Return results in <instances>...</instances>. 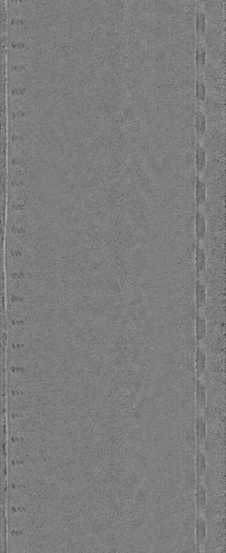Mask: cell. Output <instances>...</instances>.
<instances>
[{
  "mask_svg": "<svg viewBox=\"0 0 226 553\" xmlns=\"http://www.w3.org/2000/svg\"><path fill=\"white\" fill-rule=\"evenodd\" d=\"M201 243L196 242L195 252V268L196 277H203L206 269V255Z\"/></svg>",
  "mask_w": 226,
  "mask_h": 553,
  "instance_id": "obj_1",
  "label": "cell"
},
{
  "mask_svg": "<svg viewBox=\"0 0 226 553\" xmlns=\"http://www.w3.org/2000/svg\"><path fill=\"white\" fill-rule=\"evenodd\" d=\"M195 295L196 311H201L207 298L206 286L203 277L197 278Z\"/></svg>",
  "mask_w": 226,
  "mask_h": 553,
  "instance_id": "obj_2",
  "label": "cell"
},
{
  "mask_svg": "<svg viewBox=\"0 0 226 553\" xmlns=\"http://www.w3.org/2000/svg\"><path fill=\"white\" fill-rule=\"evenodd\" d=\"M195 226L196 242L201 243L206 235V220L201 209H197Z\"/></svg>",
  "mask_w": 226,
  "mask_h": 553,
  "instance_id": "obj_3",
  "label": "cell"
}]
</instances>
